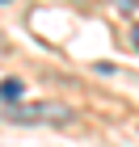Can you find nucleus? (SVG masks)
<instances>
[{
    "label": "nucleus",
    "mask_w": 139,
    "mask_h": 147,
    "mask_svg": "<svg viewBox=\"0 0 139 147\" xmlns=\"http://www.w3.org/2000/svg\"><path fill=\"white\" fill-rule=\"evenodd\" d=\"M4 122H72V113L63 105H4Z\"/></svg>",
    "instance_id": "obj_1"
},
{
    "label": "nucleus",
    "mask_w": 139,
    "mask_h": 147,
    "mask_svg": "<svg viewBox=\"0 0 139 147\" xmlns=\"http://www.w3.org/2000/svg\"><path fill=\"white\" fill-rule=\"evenodd\" d=\"M0 92H4V105H17V101H21V80H17V76H4V88H0Z\"/></svg>",
    "instance_id": "obj_2"
},
{
    "label": "nucleus",
    "mask_w": 139,
    "mask_h": 147,
    "mask_svg": "<svg viewBox=\"0 0 139 147\" xmlns=\"http://www.w3.org/2000/svg\"><path fill=\"white\" fill-rule=\"evenodd\" d=\"M131 42H135V55H139V25H135V34H131Z\"/></svg>",
    "instance_id": "obj_3"
},
{
    "label": "nucleus",
    "mask_w": 139,
    "mask_h": 147,
    "mask_svg": "<svg viewBox=\"0 0 139 147\" xmlns=\"http://www.w3.org/2000/svg\"><path fill=\"white\" fill-rule=\"evenodd\" d=\"M72 4H93V0H72Z\"/></svg>",
    "instance_id": "obj_4"
},
{
    "label": "nucleus",
    "mask_w": 139,
    "mask_h": 147,
    "mask_svg": "<svg viewBox=\"0 0 139 147\" xmlns=\"http://www.w3.org/2000/svg\"><path fill=\"white\" fill-rule=\"evenodd\" d=\"M4 4H9V0H4Z\"/></svg>",
    "instance_id": "obj_5"
}]
</instances>
